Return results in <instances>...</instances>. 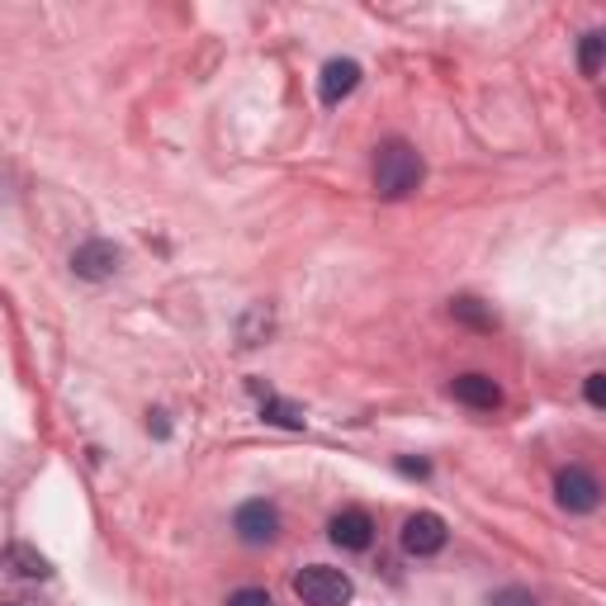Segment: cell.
Segmentation results:
<instances>
[{
    "mask_svg": "<svg viewBox=\"0 0 606 606\" xmlns=\"http://www.w3.org/2000/svg\"><path fill=\"white\" fill-rule=\"evenodd\" d=\"M422 175H426V162H422V152L412 148V142L393 138V142L379 148V156H375V190L385 199H408L412 190L422 185Z\"/></svg>",
    "mask_w": 606,
    "mask_h": 606,
    "instance_id": "1",
    "label": "cell"
},
{
    "mask_svg": "<svg viewBox=\"0 0 606 606\" xmlns=\"http://www.w3.org/2000/svg\"><path fill=\"white\" fill-rule=\"evenodd\" d=\"M294 593H299L303 606H346L350 597H356V583H350L342 569L309 564V569H299Z\"/></svg>",
    "mask_w": 606,
    "mask_h": 606,
    "instance_id": "2",
    "label": "cell"
},
{
    "mask_svg": "<svg viewBox=\"0 0 606 606\" xmlns=\"http://www.w3.org/2000/svg\"><path fill=\"white\" fill-rule=\"evenodd\" d=\"M232 531H237L242 545H257L261 550V545H270V540L280 535V512L266 498H251V502H242L232 512Z\"/></svg>",
    "mask_w": 606,
    "mask_h": 606,
    "instance_id": "3",
    "label": "cell"
},
{
    "mask_svg": "<svg viewBox=\"0 0 606 606\" xmlns=\"http://www.w3.org/2000/svg\"><path fill=\"white\" fill-rule=\"evenodd\" d=\"M554 498H560L564 512H597L602 488H597V478L587 469L569 465V469H560V478H554Z\"/></svg>",
    "mask_w": 606,
    "mask_h": 606,
    "instance_id": "4",
    "label": "cell"
},
{
    "mask_svg": "<svg viewBox=\"0 0 606 606\" xmlns=\"http://www.w3.org/2000/svg\"><path fill=\"white\" fill-rule=\"evenodd\" d=\"M445 521L436 517V512H412L408 521H403V550L408 554H418V560H432V554H441L445 550Z\"/></svg>",
    "mask_w": 606,
    "mask_h": 606,
    "instance_id": "5",
    "label": "cell"
},
{
    "mask_svg": "<svg viewBox=\"0 0 606 606\" xmlns=\"http://www.w3.org/2000/svg\"><path fill=\"white\" fill-rule=\"evenodd\" d=\"M327 535H332V545H337V550H356L360 554V550L375 545V521H370V512H360V507H346V512L332 517Z\"/></svg>",
    "mask_w": 606,
    "mask_h": 606,
    "instance_id": "6",
    "label": "cell"
},
{
    "mask_svg": "<svg viewBox=\"0 0 606 606\" xmlns=\"http://www.w3.org/2000/svg\"><path fill=\"white\" fill-rule=\"evenodd\" d=\"M356 86H360V62H350V57H332L323 67V76H317V95H323V105H342Z\"/></svg>",
    "mask_w": 606,
    "mask_h": 606,
    "instance_id": "7",
    "label": "cell"
},
{
    "mask_svg": "<svg viewBox=\"0 0 606 606\" xmlns=\"http://www.w3.org/2000/svg\"><path fill=\"white\" fill-rule=\"evenodd\" d=\"M119 247L115 242H86V247H76V257H72V270L82 280H109L119 270Z\"/></svg>",
    "mask_w": 606,
    "mask_h": 606,
    "instance_id": "8",
    "label": "cell"
},
{
    "mask_svg": "<svg viewBox=\"0 0 606 606\" xmlns=\"http://www.w3.org/2000/svg\"><path fill=\"white\" fill-rule=\"evenodd\" d=\"M451 393L465 408H474V412H493L502 403V389H498V379H493V375H459L451 385Z\"/></svg>",
    "mask_w": 606,
    "mask_h": 606,
    "instance_id": "9",
    "label": "cell"
},
{
    "mask_svg": "<svg viewBox=\"0 0 606 606\" xmlns=\"http://www.w3.org/2000/svg\"><path fill=\"white\" fill-rule=\"evenodd\" d=\"M6 569L14 573V578H47V573H53L43 554L29 550V545H10V550H6Z\"/></svg>",
    "mask_w": 606,
    "mask_h": 606,
    "instance_id": "10",
    "label": "cell"
},
{
    "mask_svg": "<svg viewBox=\"0 0 606 606\" xmlns=\"http://www.w3.org/2000/svg\"><path fill=\"white\" fill-rule=\"evenodd\" d=\"M251 389H257L261 393V385H251ZM261 418L266 422H275V426H290V432H303V412L294 408V403H284V398H275V393H261Z\"/></svg>",
    "mask_w": 606,
    "mask_h": 606,
    "instance_id": "11",
    "label": "cell"
},
{
    "mask_svg": "<svg viewBox=\"0 0 606 606\" xmlns=\"http://www.w3.org/2000/svg\"><path fill=\"white\" fill-rule=\"evenodd\" d=\"M602 62H606V29H593V34H583V43H578V67L587 76H597Z\"/></svg>",
    "mask_w": 606,
    "mask_h": 606,
    "instance_id": "12",
    "label": "cell"
},
{
    "mask_svg": "<svg viewBox=\"0 0 606 606\" xmlns=\"http://www.w3.org/2000/svg\"><path fill=\"white\" fill-rule=\"evenodd\" d=\"M451 313H455V317H465V323H474V327H493V313L478 309V299H455V303H451Z\"/></svg>",
    "mask_w": 606,
    "mask_h": 606,
    "instance_id": "13",
    "label": "cell"
},
{
    "mask_svg": "<svg viewBox=\"0 0 606 606\" xmlns=\"http://www.w3.org/2000/svg\"><path fill=\"white\" fill-rule=\"evenodd\" d=\"M583 398H587L593 408L606 412V370H597V375H587V379H583Z\"/></svg>",
    "mask_w": 606,
    "mask_h": 606,
    "instance_id": "14",
    "label": "cell"
},
{
    "mask_svg": "<svg viewBox=\"0 0 606 606\" xmlns=\"http://www.w3.org/2000/svg\"><path fill=\"white\" fill-rule=\"evenodd\" d=\"M228 606H275V602H270L266 587H237V593L228 597Z\"/></svg>",
    "mask_w": 606,
    "mask_h": 606,
    "instance_id": "15",
    "label": "cell"
},
{
    "mask_svg": "<svg viewBox=\"0 0 606 606\" xmlns=\"http://www.w3.org/2000/svg\"><path fill=\"white\" fill-rule=\"evenodd\" d=\"M488 606H535V597L526 593V587H502V593L493 597Z\"/></svg>",
    "mask_w": 606,
    "mask_h": 606,
    "instance_id": "16",
    "label": "cell"
},
{
    "mask_svg": "<svg viewBox=\"0 0 606 606\" xmlns=\"http://www.w3.org/2000/svg\"><path fill=\"white\" fill-rule=\"evenodd\" d=\"M398 469H403V474H418V478H426V465H422V459H398Z\"/></svg>",
    "mask_w": 606,
    "mask_h": 606,
    "instance_id": "17",
    "label": "cell"
}]
</instances>
